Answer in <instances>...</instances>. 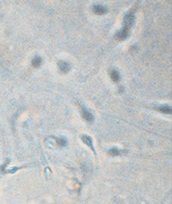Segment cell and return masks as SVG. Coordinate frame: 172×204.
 <instances>
[{
  "label": "cell",
  "instance_id": "1",
  "mask_svg": "<svg viewBox=\"0 0 172 204\" xmlns=\"http://www.w3.org/2000/svg\"><path fill=\"white\" fill-rule=\"evenodd\" d=\"M133 21H134L133 14H132V12L128 13V14L125 16V19H124V28L129 29L132 26Z\"/></svg>",
  "mask_w": 172,
  "mask_h": 204
},
{
  "label": "cell",
  "instance_id": "2",
  "mask_svg": "<svg viewBox=\"0 0 172 204\" xmlns=\"http://www.w3.org/2000/svg\"><path fill=\"white\" fill-rule=\"evenodd\" d=\"M82 116L85 121H87L89 122H92L94 121V116H93L92 114L90 111H88L87 109H82Z\"/></svg>",
  "mask_w": 172,
  "mask_h": 204
},
{
  "label": "cell",
  "instance_id": "3",
  "mask_svg": "<svg viewBox=\"0 0 172 204\" xmlns=\"http://www.w3.org/2000/svg\"><path fill=\"white\" fill-rule=\"evenodd\" d=\"M128 30L127 28H123L120 31H119L117 34H116V38L118 39L119 41H123L125 39L127 38L128 36Z\"/></svg>",
  "mask_w": 172,
  "mask_h": 204
},
{
  "label": "cell",
  "instance_id": "4",
  "mask_svg": "<svg viewBox=\"0 0 172 204\" xmlns=\"http://www.w3.org/2000/svg\"><path fill=\"white\" fill-rule=\"evenodd\" d=\"M82 140L84 141V144H86L89 147H91V150L95 153V149H94V147H93L92 139H91L90 136H88V135H83V136H82Z\"/></svg>",
  "mask_w": 172,
  "mask_h": 204
},
{
  "label": "cell",
  "instance_id": "5",
  "mask_svg": "<svg viewBox=\"0 0 172 204\" xmlns=\"http://www.w3.org/2000/svg\"><path fill=\"white\" fill-rule=\"evenodd\" d=\"M59 66L60 71H61L62 73H68L69 70H70V65H69V64L66 63V62H64V61H60V62L59 63Z\"/></svg>",
  "mask_w": 172,
  "mask_h": 204
},
{
  "label": "cell",
  "instance_id": "6",
  "mask_svg": "<svg viewBox=\"0 0 172 204\" xmlns=\"http://www.w3.org/2000/svg\"><path fill=\"white\" fill-rule=\"evenodd\" d=\"M93 11H94V12L96 13V14H97V15H103V14L106 13L107 11L106 9L104 7L101 6V5H96V6H94Z\"/></svg>",
  "mask_w": 172,
  "mask_h": 204
},
{
  "label": "cell",
  "instance_id": "7",
  "mask_svg": "<svg viewBox=\"0 0 172 204\" xmlns=\"http://www.w3.org/2000/svg\"><path fill=\"white\" fill-rule=\"evenodd\" d=\"M159 111L162 112V113H165V114H171V108L169 107L168 105H164V106H161L159 107Z\"/></svg>",
  "mask_w": 172,
  "mask_h": 204
},
{
  "label": "cell",
  "instance_id": "8",
  "mask_svg": "<svg viewBox=\"0 0 172 204\" xmlns=\"http://www.w3.org/2000/svg\"><path fill=\"white\" fill-rule=\"evenodd\" d=\"M110 77H111V78H112V80H113L114 82H118L120 80V77L119 73H118L117 71H115V70H113V71L111 72Z\"/></svg>",
  "mask_w": 172,
  "mask_h": 204
},
{
  "label": "cell",
  "instance_id": "9",
  "mask_svg": "<svg viewBox=\"0 0 172 204\" xmlns=\"http://www.w3.org/2000/svg\"><path fill=\"white\" fill-rule=\"evenodd\" d=\"M41 62H42L41 58L39 57V56H36V57H35V58L33 59V60H32V65H33V66H35V67H39L40 65H41Z\"/></svg>",
  "mask_w": 172,
  "mask_h": 204
},
{
  "label": "cell",
  "instance_id": "10",
  "mask_svg": "<svg viewBox=\"0 0 172 204\" xmlns=\"http://www.w3.org/2000/svg\"><path fill=\"white\" fill-rule=\"evenodd\" d=\"M108 153L110 155H112V156H118V155L120 154V152L117 148H112V149H110L108 151Z\"/></svg>",
  "mask_w": 172,
  "mask_h": 204
},
{
  "label": "cell",
  "instance_id": "11",
  "mask_svg": "<svg viewBox=\"0 0 172 204\" xmlns=\"http://www.w3.org/2000/svg\"><path fill=\"white\" fill-rule=\"evenodd\" d=\"M66 140H63V139H59L58 140V144L59 145V146H65L66 145Z\"/></svg>",
  "mask_w": 172,
  "mask_h": 204
}]
</instances>
